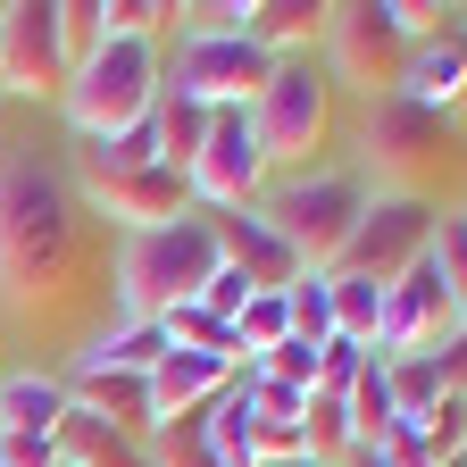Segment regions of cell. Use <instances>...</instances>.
Here are the masks:
<instances>
[{
    "instance_id": "obj_4",
    "label": "cell",
    "mask_w": 467,
    "mask_h": 467,
    "mask_svg": "<svg viewBox=\"0 0 467 467\" xmlns=\"http://www.w3.org/2000/svg\"><path fill=\"white\" fill-rule=\"evenodd\" d=\"M159 84H167V67H159V42L100 34V50L67 67V84H58V109H67L76 142H84V134H126V126H150Z\"/></svg>"
},
{
    "instance_id": "obj_32",
    "label": "cell",
    "mask_w": 467,
    "mask_h": 467,
    "mask_svg": "<svg viewBox=\"0 0 467 467\" xmlns=\"http://www.w3.org/2000/svg\"><path fill=\"white\" fill-rule=\"evenodd\" d=\"M359 368H368V342H342V334H334V342L317 350V392H342Z\"/></svg>"
},
{
    "instance_id": "obj_20",
    "label": "cell",
    "mask_w": 467,
    "mask_h": 467,
    "mask_svg": "<svg viewBox=\"0 0 467 467\" xmlns=\"http://www.w3.org/2000/svg\"><path fill=\"white\" fill-rule=\"evenodd\" d=\"M58 459H67V467H150L142 434H117V426L84 418L76 400H67V426H58Z\"/></svg>"
},
{
    "instance_id": "obj_31",
    "label": "cell",
    "mask_w": 467,
    "mask_h": 467,
    "mask_svg": "<svg viewBox=\"0 0 467 467\" xmlns=\"http://www.w3.org/2000/svg\"><path fill=\"white\" fill-rule=\"evenodd\" d=\"M251 292H259V284H251V275H243V267H217V275H209V284H201V309H209V317H225V326H234V317H243V309H251Z\"/></svg>"
},
{
    "instance_id": "obj_15",
    "label": "cell",
    "mask_w": 467,
    "mask_h": 467,
    "mask_svg": "<svg viewBox=\"0 0 467 467\" xmlns=\"http://www.w3.org/2000/svg\"><path fill=\"white\" fill-rule=\"evenodd\" d=\"M84 192L117 234H142V225H167L192 209V184L175 167H134V175H109V184H84Z\"/></svg>"
},
{
    "instance_id": "obj_16",
    "label": "cell",
    "mask_w": 467,
    "mask_h": 467,
    "mask_svg": "<svg viewBox=\"0 0 467 467\" xmlns=\"http://www.w3.org/2000/svg\"><path fill=\"white\" fill-rule=\"evenodd\" d=\"M234 376H243V368H234V359H209V350H159V368H150V426L159 418H192V409H209Z\"/></svg>"
},
{
    "instance_id": "obj_25",
    "label": "cell",
    "mask_w": 467,
    "mask_h": 467,
    "mask_svg": "<svg viewBox=\"0 0 467 467\" xmlns=\"http://www.w3.org/2000/svg\"><path fill=\"white\" fill-rule=\"evenodd\" d=\"M159 326H167V342H175V350H209V359H234V326H225V317H209L201 301H175ZM234 368H243V359H234Z\"/></svg>"
},
{
    "instance_id": "obj_27",
    "label": "cell",
    "mask_w": 467,
    "mask_h": 467,
    "mask_svg": "<svg viewBox=\"0 0 467 467\" xmlns=\"http://www.w3.org/2000/svg\"><path fill=\"white\" fill-rule=\"evenodd\" d=\"M284 301H292V334H301L309 350H326V342H334V292H326V275H301Z\"/></svg>"
},
{
    "instance_id": "obj_14",
    "label": "cell",
    "mask_w": 467,
    "mask_h": 467,
    "mask_svg": "<svg viewBox=\"0 0 467 467\" xmlns=\"http://www.w3.org/2000/svg\"><path fill=\"white\" fill-rule=\"evenodd\" d=\"M209 225H217V259H225V267H243L259 292H292V284L309 275L301 259H292V243L259 217V201H251V209H209Z\"/></svg>"
},
{
    "instance_id": "obj_11",
    "label": "cell",
    "mask_w": 467,
    "mask_h": 467,
    "mask_svg": "<svg viewBox=\"0 0 467 467\" xmlns=\"http://www.w3.org/2000/svg\"><path fill=\"white\" fill-rule=\"evenodd\" d=\"M67 84V50H58V0L42 9V0H9L0 9V92H58Z\"/></svg>"
},
{
    "instance_id": "obj_30",
    "label": "cell",
    "mask_w": 467,
    "mask_h": 467,
    "mask_svg": "<svg viewBox=\"0 0 467 467\" xmlns=\"http://www.w3.org/2000/svg\"><path fill=\"white\" fill-rule=\"evenodd\" d=\"M418 434H426L434 467H442V459H467V400H442V409H434V418H426Z\"/></svg>"
},
{
    "instance_id": "obj_9",
    "label": "cell",
    "mask_w": 467,
    "mask_h": 467,
    "mask_svg": "<svg viewBox=\"0 0 467 467\" xmlns=\"http://www.w3.org/2000/svg\"><path fill=\"white\" fill-rule=\"evenodd\" d=\"M326 76L359 84V92H392L400 58H409V34H400V9L392 0H342V9H326Z\"/></svg>"
},
{
    "instance_id": "obj_37",
    "label": "cell",
    "mask_w": 467,
    "mask_h": 467,
    "mask_svg": "<svg viewBox=\"0 0 467 467\" xmlns=\"http://www.w3.org/2000/svg\"><path fill=\"white\" fill-rule=\"evenodd\" d=\"M459 34H467V9H459Z\"/></svg>"
},
{
    "instance_id": "obj_35",
    "label": "cell",
    "mask_w": 467,
    "mask_h": 467,
    "mask_svg": "<svg viewBox=\"0 0 467 467\" xmlns=\"http://www.w3.org/2000/svg\"><path fill=\"white\" fill-rule=\"evenodd\" d=\"M267 467H334V459H267Z\"/></svg>"
},
{
    "instance_id": "obj_36",
    "label": "cell",
    "mask_w": 467,
    "mask_h": 467,
    "mask_svg": "<svg viewBox=\"0 0 467 467\" xmlns=\"http://www.w3.org/2000/svg\"><path fill=\"white\" fill-rule=\"evenodd\" d=\"M342 467H376V459H368V451H350V459H342Z\"/></svg>"
},
{
    "instance_id": "obj_33",
    "label": "cell",
    "mask_w": 467,
    "mask_h": 467,
    "mask_svg": "<svg viewBox=\"0 0 467 467\" xmlns=\"http://www.w3.org/2000/svg\"><path fill=\"white\" fill-rule=\"evenodd\" d=\"M175 17H184V34H243V0H192Z\"/></svg>"
},
{
    "instance_id": "obj_7",
    "label": "cell",
    "mask_w": 467,
    "mask_h": 467,
    "mask_svg": "<svg viewBox=\"0 0 467 467\" xmlns=\"http://www.w3.org/2000/svg\"><path fill=\"white\" fill-rule=\"evenodd\" d=\"M434 225H442V209H434L426 192H384V184H376V201H368L359 234H350L342 267L368 275V284H400L409 267L434 251Z\"/></svg>"
},
{
    "instance_id": "obj_18",
    "label": "cell",
    "mask_w": 467,
    "mask_h": 467,
    "mask_svg": "<svg viewBox=\"0 0 467 467\" xmlns=\"http://www.w3.org/2000/svg\"><path fill=\"white\" fill-rule=\"evenodd\" d=\"M326 34V9H309V0H243V42H259L267 58H301L317 50Z\"/></svg>"
},
{
    "instance_id": "obj_3",
    "label": "cell",
    "mask_w": 467,
    "mask_h": 467,
    "mask_svg": "<svg viewBox=\"0 0 467 467\" xmlns=\"http://www.w3.org/2000/svg\"><path fill=\"white\" fill-rule=\"evenodd\" d=\"M368 167H301V175H284V184L259 201V217L292 243V259H301L309 275H334L342 251H350V234H359L368 217Z\"/></svg>"
},
{
    "instance_id": "obj_13",
    "label": "cell",
    "mask_w": 467,
    "mask_h": 467,
    "mask_svg": "<svg viewBox=\"0 0 467 467\" xmlns=\"http://www.w3.org/2000/svg\"><path fill=\"white\" fill-rule=\"evenodd\" d=\"M392 92H400V100H418V109H434V117H459V109H467V34H459V17L409 42Z\"/></svg>"
},
{
    "instance_id": "obj_38",
    "label": "cell",
    "mask_w": 467,
    "mask_h": 467,
    "mask_svg": "<svg viewBox=\"0 0 467 467\" xmlns=\"http://www.w3.org/2000/svg\"><path fill=\"white\" fill-rule=\"evenodd\" d=\"M58 467H67V459H58Z\"/></svg>"
},
{
    "instance_id": "obj_29",
    "label": "cell",
    "mask_w": 467,
    "mask_h": 467,
    "mask_svg": "<svg viewBox=\"0 0 467 467\" xmlns=\"http://www.w3.org/2000/svg\"><path fill=\"white\" fill-rule=\"evenodd\" d=\"M259 376H275V384H301V392H317V350L301 342V334H284L275 350H267V359H251Z\"/></svg>"
},
{
    "instance_id": "obj_12",
    "label": "cell",
    "mask_w": 467,
    "mask_h": 467,
    "mask_svg": "<svg viewBox=\"0 0 467 467\" xmlns=\"http://www.w3.org/2000/svg\"><path fill=\"white\" fill-rule=\"evenodd\" d=\"M459 142V117H434L418 100H400V92H376L368 109V150H376V175H409L418 159H442Z\"/></svg>"
},
{
    "instance_id": "obj_28",
    "label": "cell",
    "mask_w": 467,
    "mask_h": 467,
    "mask_svg": "<svg viewBox=\"0 0 467 467\" xmlns=\"http://www.w3.org/2000/svg\"><path fill=\"white\" fill-rule=\"evenodd\" d=\"M58 50H67V67L100 50V0H58Z\"/></svg>"
},
{
    "instance_id": "obj_22",
    "label": "cell",
    "mask_w": 467,
    "mask_h": 467,
    "mask_svg": "<svg viewBox=\"0 0 467 467\" xmlns=\"http://www.w3.org/2000/svg\"><path fill=\"white\" fill-rule=\"evenodd\" d=\"M150 134H159V159H167L175 175H184V167H192V150H201V134H209V109L159 84V109H150Z\"/></svg>"
},
{
    "instance_id": "obj_19",
    "label": "cell",
    "mask_w": 467,
    "mask_h": 467,
    "mask_svg": "<svg viewBox=\"0 0 467 467\" xmlns=\"http://www.w3.org/2000/svg\"><path fill=\"white\" fill-rule=\"evenodd\" d=\"M58 426H67V376H0V434L58 442Z\"/></svg>"
},
{
    "instance_id": "obj_10",
    "label": "cell",
    "mask_w": 467,
    "mask_h": 467,
    "mask_svg": "<svg viewBox=\"0 0 467 467\" xmlns=\"http://www.w3.org/2000/svg\"><path fill=\"white\" fill-rule=\"evenodd\" d=\"M459 334V317H451V292H442V275H434V251L409 267L400 284H384V317H376V359H426V350H442Z\"/></svg>"
},
{
    "instance_id": "obj_21",
    "label": "cell",
    "mask_w": 467,
    "mask_h": 467,
    "mask_svg": "<svg viewBox=\"0 0 467 467\" xmlns=\"http://www.w3.org/2000/svg\"><path fill=\"white\" fill-rule=\"evenodd\" d=\"M342 418H350V442H359V451H376V442L400 426V418H392V368L376 359V350H368V368L342 384Z\"/></svg>"
},
{
    "instance_id": "obj_24",
    "label": "cell",
    "mask_w": 467,
    "mask_h": 467,
    "mask_svg": "<svg viewBox=\"0 0 467 467\" xmlns=\"http://www.w3.org/2000/svg\"><path fill=\"white\" fill-rule=\"evenodd\" d=\"M142 451H150V467H217V451L201 434V409H192V418H159L142 434Z\"/></svg>"
},
{
    "instance_id": "obj_34",
    "label": "cell",
    "mask_w": 467,
    "mask_h": 467,
    "mask_svg": "<svg viewBox=\"0 0 467 467\" xmlns=\"http://www.w3.org/2000/svg\"><path fill=\"white\" fill-rule=\"evenodd\" d=\"M0 467H58V442H42V434H0Z\"/></svg>"
},
{
    "instance_id": "obj_5",
    "label": "cell",
    "mask_w": 467,
    "mask_h": 467,
    "mask_svg": "<svg viewBox=\"0 0 467 467\" xmlns=\"http://www.w3.org/2000/svg\"><path fill=\"white\" fill-rule=\"evenodd\" d=\"M326 117H334V76H326V58H275L259 100H251V134L267 150V167H301L317 142H326Z\"/></svg>"
},
{
    "instance_id": "obj_23",
    "label": "cell",
    "mask_w": 467,
    "mask_h": 467,
    "mask_svg": "<svg viewBox=\"0 0 467 467\" xmlns=\"http://www.w3.org/2000/svg\"><path fill=\"white\" fill-rule=\"evenodd\" d=\"M326 292H334V334H342V342H376V317H384V284H368V275L334 267V275H326Z\"/></svg>"
},
{
    "instance_id": "obj_17",
    "label": "cell",
    "mask_w": 467,
    "mask_h": 467,
    "mask_svg": "<svg viewBox=\"0 0 467 467\" xmlns=\"http://www.w3.org/2000/svg\"><path fill=\"white\" fill-rule=\"evenodd\" d=\"M159 350H167V326H159V317H117V326H100V334L76 350L67 376H150Z\"/></svg>"
},
{
    "instance_id": "obj_8",
    "label": "cell",
    "mask_w": 467,
    "mask_h": 467,
    "mask_svg": "<svg viewBox=\"0 0 467 467\" xmlns=\"http://www.w3.org/2000/svg\"><path fill=\"white\" fill-rule=\"evenodd\" d=\"M275 58L243 34H175V67H167V92H184L201 109H251L259 84H267Z\"/></svg>"
},
{
    "instance_id": "obj_26",
    "label": "cell",
    "mask_w": 467,
    "mask_h": 467,
    "mask_svg": "<svg viewBox=\"0 0 467 467\" xmlns=\"http://www.w3.org/2000/svg\"><path fill=\"white\" fill-rule=\"evenodd\" d=\"M434 275L451 292V317L467 326V209H442V225H434Z\"/></svg>"
},
{
    "instance_id": "obj_2",
    "label": "cell",
    "mask_w": 467,
    "mask_h": 467,
    "mask_svg": "<svg viewBox=\"0 0 467 467\" xmlns=\"http://www.w3.org/2000/svg\"><path fill=\"white\" fill-rule=\"evenodd\" d=\"M217 225L209 209H184L167 225H142V234H117V309L126 317H167L175 301H201V284L217 275Z\"/></svg>"
},
{
    "instance_id": "obj_1",
    "label": "cell",
    "mask_w": 467,
    "mask_h": 467,
    "mask_svg": "<svg viewBox=\"0 0 467 467\" xmlns=\"http://www.w3.org/2000/svg\"><path fill=\"white\" fill-rule=\"evenodd\" d=\"M76 251V201L42 159H9L0 167V292L34 301V292L67 267Z\"/></svg>"
},
{
    "instance_id": "obj_6",
    "label": "cell",
    "mask_w": 467,
    "mask_h": 467,
    "mask_svg": "<svg viewBox=\"0 0 467 467\" xmlns=\"http://www.w3.org/2000/svg\"><path fill=\"white\" fill-rule=\"evenodd\" d=\"M267 150L251 134V109H209V134L184 167V184H192V209H251L267 201Z\"/></svg>"
}]
</instances>
